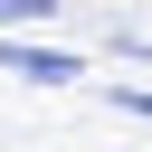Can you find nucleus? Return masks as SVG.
<instances>
[{
  "mask_svg": "<svg viewBox=\"0 0 152 152\" xmlns=\"http://www.w3.org/2000/svg\"><path fill=\"white\" fill-rule=\"evenodd\" d=\"M104 104H114V114H133V124H152V95H142V86H104Z\"/></svg>",
  "mask_w": 152,
  "mask_h": 152,
  "instance_id": "obj_3",
  "label": "nucleus"
},
{
  "mask_svg": "<svg viewBox=\"0 0 152 152\" xmlns=\"http://www.w3.org/2000/svg\"><path fill=\"white\" fill-rule=\"evenodd\" d=\"M57 0H0V28H48Z\"/></svg>",
  "mask_w": 152,
  "mask_h": 152,
  "instance_id": "obj_2",
  "label": "nucleus"
},
{
  "mask_svg": "<svg viewBox=\"0 0 152 152\" xmlns=\"http://www.w3.org/2000/svg\"><path fill=\"white\" fill-rule=\"evenodd\" d=\"M0 76H19V86H76L86 57H66V48H48V38H0Z\"/></svg>",
  "mask_w": 152,
  "mask_h": 152,
  "instance_id": "obj_1",
  "label": "nucleus"
}]
</instances>
